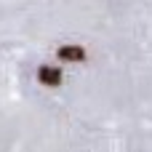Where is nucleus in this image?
Instances as JSON below:
<instances>
[{
    "label": "nucleus",
    "mask_w": 152,
    "mask_h": 152,
    "mask_svg": "<svg viewBox=\"0 0 152 152\" xmlns=\"http://www.w3.org/2000/svg\"><path fill=\"white\" fill-rule=\"evenodd\" d=\"M37 77H40V83H45V86H59V83H61V69H59V67H40Z\"/></svg>",
    "instance_id": "1"
},
{
    "label": "nucleus",
    "mask_w": 152,
    "mask_h": 152,
    "mask_svg": "<svg viewBox=\"0 0 152 152\" xmlns=\"http://www.w3.org/2000/svg\"><path fill=\"white\" fill-rule=\"evenodd\" d=\"M59 59H75V61H80V59H86V51L77 48V45H64V48H59Z\"/></svg>",
    "instance_id": "2"
}]
</instances>
